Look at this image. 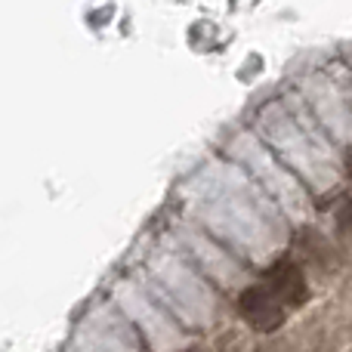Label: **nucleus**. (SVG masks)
<instances>
[{
	"instance_id": "f257e3e1",
	"label": "nucleus",
	"mask_w": 352,
	"mask_h": 352,
	"mask_svg": "<svg viewBox=\"0 0 352 352\" xmlns=\"http://www.w3.org/2000/svg\"><path fill=\"white\" fill-rule=\"evenodd\" d=\"M238 309H241L244 322L254 331H260V334H272V331H278L281 322H285V306L275 300V294L269 291L266 285L248 287V291L238 297Z\"/></svg>"
},
{
	"instance_id": "f03ea898",
	"label": "nucleus",
	"mask_w": 352,
	"mask_h": 352,
	"mask_svg": "<svg viewBox=\"0 0 352 352\" xmlns=\"http://www.w3.org/2000/svg\"><path fill=\"white\" fill-rule=\"evenodd\" d=\"M266 287L275 294L278 303H291V306H300L306 303V278L300 272L297 263L291 260H278L266 275Z\"/></svg>"
},
{
	"instance_id": "7ed1b4c3",
	"label": "nucleus",
	"mask_w": 352,
	"mask_h": 352,
	"mask_svg": "<svg viewBox=\"0 0 352 352\" xmlns=\"http://www.w3.org/2000/svg\"><path fill=\"white\" fill-rule=\"evenodd\" d=\"M346 219H349V229H352V207H349V213H346Z\"/></svg>"
},
{
	"instance_id": "20e7f679",
	"label": "nucleus",
	"mask_w": 352,
	"mask_h": 352,
	"mask_svg": "<svg viewBox=\"0 0 352 352\" xmlns=\"http://www.w3.org/2000/svg\"><path fill=\"white\" fill-rule=\"evenodd\" d=\"M349 176H352V158H349Z\"/></svg>"
}]
</instances>
